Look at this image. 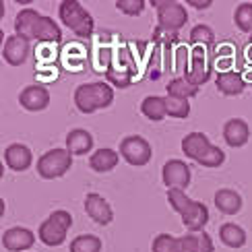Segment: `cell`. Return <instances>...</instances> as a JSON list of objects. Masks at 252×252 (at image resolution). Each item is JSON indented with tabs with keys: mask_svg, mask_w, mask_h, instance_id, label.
<instances>
[{
	"mask_svg": "<svg viewBox=\"0 0 252 252\" xmlns=\"http://www.w3.org/2000/svg\"><path fill=\"white\" fill-rule=\"evenodd\" d=\"M17 35L25 39H35L39 44H60L62 31L54 23V19L39 15L33 8H23L15 19Z\"/></svg>",
	"mask_w": 252,
	"mask_h": 252,
	"instance_id": "obj_1",
	"label": "cell"
},
{
	"mask_svg": "<svg viewBox=\"0 0 252 252\" xmlns=\"http://www.w3.org/2000/svg\"><path fill=\"white\" fill-rule=\"evenodd\" d=\"M167 201H170V205L176 209L178 213H180L182 223L186 225V229H190V232H194V234L203 232V227L209 221V209H207V205L188 198L186 192L178 190V188L167 190Z\"/></svg>",
	"mask_w": 252,
	"mask_h": 252,
	"instance_id": "obj_2",
	"label": "cell"
},
{
	"mask_svg": "<svg viewBox=\"0 0 252 252\" xmlns=\"http://www.w3.org/2000/svg\"><path fill=\"white\" fill-rule=\"evenodd\" d=\"M190 62L184 72V79L190 81L192 85L201 87L209 81L213 70V58H215V44H190Z\"/></svg>",
	"mask_w": 252,
	"mask_h": 252,
	"instance_id": "obj_3",
	"label": "cell"
},
{
	"mask_svg": "<svg viewBox=\"0 0 252 252\" xmlns=\"http://www.w3.org/2000/svg\"><path fill=\"white\" fill-rule=\"evenodd\" d=\"M114 101V91L108 83H85L75 91V106L83 114H93Z\"/></svg>",
	"mask_w": 252,
	"mask_h": 252,
	"instance_id": "obj_4",
	"label": "cell"
},
{
	"mask_svg": "<svg viewBox=\"0 0 252 252\" xmlns=\"http://www.w3.org/2000/svg\"><path fill=\"white\" fill-rule=\"evenodd\" d=\"M58 15L72 33L81 39H87L89 35H93V29H95V21L89 15V10L83 8L81 2L77 0H64L60 2V8H58Z\"/></svg>",
	"mask_w": 252,
	"mask_h": 252,
	"instance_id": "obj_5",
	"label": "cell"
},
{
	"mask_svg": "<svg viewBox=\"0 0 252 252\" xmlns=\"http://www.w3.org/2000/svg\"><path fill=\"white\" fill-rule=\"evenodd\" d=\"M70 225H72V217L68 211H54L39 225L37 236L46 246H60L66 240Z\"/></svg>",
	"mask_w": 252,
	"mask_h": 252,
	"instance_id": "obj_6",
	"label": "cell"
},
{
	"mask_svg": "<svg viewBox=\"0 0 252 252\" xmlns=\"http://www.w3.org/2000/svg\"><path fill=\"white\" fill-rule=\"evenodd\" d=\"M153 6L157 10V29H161L163 33H176L178 29H182L186 25L188 15L180 2L155 0Z\"/></svg>",
	"mask_w": 252,
	"mask_h": 252,
	"instance_id": "obj_7",
	"label": "cell"
},
{
	"mask_svg": "<svg viewBox=\"0 0 252 252\" xmlns=\"http://www.w3.org/2000/svg\"><path fill=\"white\" fill-rule=\"evenodd\" d=\"M72 165V153L68 149H52L46 151L37 159V172L46 180H54V178L64 176Z\"/></svg>",
	"mask_w": 252,
	"mask_h": 252,
	"instance_id": "obj_8",
	"label": "cell"
},
{
	"mask_svg": "<svg viewBox=\"0 0 252 252\" xmlns=\"http://www.w3.org/2000/svg\"><path fill=\"white\" fill-rule=\"evenodd\" d=\"M134 68H136V64H134V60H132V54L126 48H120L116 52V60L108 64L106 75H108V79L116 87L124 89V87H128L130 83H132L134 72H136Z\"/></svg>",
	"mask_w": 252,
	"mask_h": 252,
	"instance_id": "obj_9",
	"label": "cell"
},
{
	"mask_svg": "<svg viewBox=\"0 0 252 252\" xmlns=\"http://www.w3.org/2000/svg\"><path fill=\"white\" fill-rule=\"evenodd\" d=\"M120 155L130 165L141 167L151 161V145L147 143L143 136H136V134L126 136L120 143Z\"/></svg>",
	"mask_w": 252,
	"mask_h": 252,
	"instance_id": "obj_10",
	"label": "cell"
},
{
	"mask_svg": "<svg viewBox=\"0 0 252 252\" xmlns=\"http://www.w3.org/2000/svg\"><path fill=\"white\" fill-rule=\"evenodd\" d=\"M161 180L167 186V190H172V188L184 190V188L190 184V167H188L182 159H170L163 165Z\"/></svg>",
	"mask_w": 252,
	"mask_h": 252,
	"instance_id": "obj_11",
	"label": "cell"
},
{
	"mask_svg": "<svg viewBox=\"0 0 252 252\" xmlns=\"http://www.w3.org/2000/svg\"><path fill=\"white\" fill-rule=\"evenodd\" d=\"M85 211L93 221L99 223V225H108L114 219V211H112L110 203L97 192H89L85 196Z\"/></svg>",
	"mask_w": 252,
	"mask_h": 252,
	"instance_id": "obj_12",
	"label": "cell"
},
{
	"mask_svg": "<svg viewBox=\"0 0 252 252\" xmlns=\"http://www.w3.org/2000/svg\"><path fill=\"white\" fill-rule=\"evenodd\" d=\"M35 244V236L27 227H10L2 234V246L10 252L29 250Z\"/></svg>",
	"mask_w": 252,
	"mask_h": 252,
	"instance_id": "obj_13",
	"label": "cell"
},
{
	"mask_svg": "<svg viewBox=\"0 0 252 252\" xmlns=\"http://www.w3.org/2000/svg\"><path fill=\"white\" fill-rule=\"evenodd\" d=\"M2 56L10 66H21L29 56V39L21 37V35H10L4 41Z\"/></svg>",
	"mask_w": 252,
	"mask_h": 252,
	"instance_id": "obj_14",
	"label": "cell"
},
{
	"mask_svg": "<svg viewBox=\"0 0 252 252\" xmlns=\"http://www.w3.org/2000/svg\"><path fill=\"white\" fill-rule=\"evenodd\" d=\"M19 101H21V106H23L25 110H29V112H41V110L48 108L50 93H48L46 87H41V85H29V87H25L23 91H21Z\"/></svg>",
	"mask_w": 252,
	"mask_h": 252,
	"instance_id": "obj_15",
	"label": "cell"
},
{
	"mask_svg": "<svg viewBox=\"0 0 252 252\" xmlns=\"http://www.w3.org/2000/svg\"><path fill=\"white\" fill-rule=\"evenodd\" d=\"M211 149H213V145H211V141H209V136L203 134V132H190V134H186L182 139L184 155L190 157V159H194V161L203 159V157Z\"/></svg>",
	"mask_w": 252,
	"mask_h": 252,
	"instance_id": "obj_16",
	"label": "cell"
},
{
	"mask_svg": "<svg viewBox=\"0 0 252 252\" xmlns=\"http://www.w3.org/2000/svg\"><path fill=\"white\" fill-rule=\"evenodd\" d=\"M4 161L6 165L10 167V170L15 172H25L27 167L31 165V161H33V155H31L29 147L21 145V143H13L6 147L4 151Z\"/></svg>",
	"mask_w": 252,
	"mask_h": 252,
	"instance_id": "obj_17",
	"label": "cell"
},
{
	"mask_svg": "<svg viewBox=\"0 0 252 252\" xmlns=\"http://www.w3.org/2000/svg\"><path fill=\"white\" fill-rule=\"evenodd\" d=\"M215 83L223 95H240L246 87V77L238 70H225V72H217Z\"/></svg>",
	"mask_w": 252,
	"mask_h": 252,
	"instance_id": "obj_18",
	"label": "cell"
},
{
	"mask_svg": "<svg viewBox=\"0 0 252 252\" xmlns=\"http://www.w3.org/2000/svg\"><path fill=\"white\" fill-rule=\"evenodd\" d=\"M223 139L229 147H244L250 139V128L242 118H232L223 126Z\"/></svg>",
	"mask_w": 252,
	"mask_h": 252,
	"instance_id": "obj_19",
	"label": "cell"
},
{
	"mask_svg": "<svg viewBox=\"0 0 252 252\" xmlns=\"http://www.w3.org/2000/svg\"><path fill=\"white\" fill-rule=\"evenodd\" d=\"M87 48L83 44H66L64 50H62V64H64L68 70H81L83 66H85L87 62Z\"/></svg>",
	"mask_w": 252,
	"mask_h": 252,
	"instance_id": "obj_20",
	"label": "cell"
},
{
	"mask_svg": "<svg viewBox=\"0 0 252 252\" xmlns=\"http://www.w3.org/2000/svg\"><path fill=\"white\" fill-rule=\"evenodd\" d=\"M66 149L72 155H85L87 151L93 149V136L83 130V128H75L66 134Z\"/></svg>",
	"mask_w": 252,
	"mask_h": 252,
	"instance_id": "obj_21",
	"label": "cell"
},
{
	"mask_svg": "<svg viewBox=\"0 0 252 252\" xmlns=\"http://www.w3.org/2000/svg\"><path fill=\"white\" fill-rule=\"evenodd\" d=\"M215 207L225 215H234L242 209V198L232 188H221L215 192Z\"/></svg>",
	"mask_w": 252,
	"mask_h": 252,
	"instance_id": "obj_22",
	"label": "cell"
},
{
	"mask_svg": "<svg viewBox=\"0 0 252 252\" xmlns=\"http://www.w3.org/2000/svg\"><path fill=\"white\" fill-rule=\"evenodd\" d=\"M120 155L114 149H99L89 157V167L95 172H110L118 165Z\"/></svg>",
	"mask_w": 252,
	"mask_h": 252,
	"instance_id": "obj_23",
	"label": "cell"
},
{
	"mask_svg": "<svg viewBox=\"0 0 252 252\" xmlns=\"http://www.w3.org/2000/svg\"><path fill=\"white\" fill-rule=\"evenodd\" d=\"M141 112H143L149 120H153V122L163 120V118L167 116L165 97H159V95H149V97H145L143 103H141Z\"/></svg>",
	"mask_w": 252,
	"mask_h": 252,
	"instance_id": "obj_24",
	"label": "cell"
},
{
	"mask_svg": "<svg viewBox=\"0 0 252 252\" xmlns=\"http://www.w3.org/2000/svg\"><path fill=\"white\" fill-rule=\"evenodd\" d=\"M219 238L229 248H242L246 244V232L236 223H223L219 227Z\"/></svg>",
	"mask_w": 252,
	"mask_h": 252,
	"instance_id": "obj_25",
	"label": "cell"
},
{
	"mask_svg": "<svg viewBox=\"0 0 252 252\" xmlns=\"http://www.w3.org/2000/svg\"><path fill=\"white\" fill-rule=\"evenodd\" d=\"M165 91L167 95H174V97H182V99H190L198 93V87L192 85L190 81H186L184 77H178V79H172L170 83L165 85Z\"/></svg>",
	"mask_w": 252,
	"mask_h": 252,
	"instance_id": "obj_26",
	"label": "cell"
},
{
	"mask_svg": "<svg viewBox=\"0 0 252 252\" xmlns=\"http://www.w3.org/2000/svg\"><path fill=\"white\" fill-rule=\"evenodd\" d=\"M99 250H101V240L91 234L77 236L70 242V252H99Z\"/></svg>",
	"mask_w": 252,
	"mask_h": 252,
	"instance_id": "obj_27",
	"label": "cell"
},
{
	"mask_svg": "<svg viewBox=\"0 0 252 252\" xmlns=\"http://www.w3.org/2000/svg\"><path fill=\"white\" fill-rule=\"evenodd\" d=\"M234 21L240 31L244 33H252V2H242L238 4L236 13H234Z\"/></svg>",
	"mask_w": 252,
	"mask_h": 252,
	"instance_id": "obj_28",
	"label": "cell"
},
{
	"mask_svg": "<svg viewBox=\"0 0 252 252\" xmlns=\"http://www.w3.org/2000/svg\"><path fill=\"white\" fill-rule=\"evenodd\" d=\"M165 108H167V114L174 118H186L190 114V103H188V99H182V97L165 95Z\"/></svg>",
	"mask_w": 252,
	"mask_h": 252,
	"instance_id": "obj_29",
	"label": "cell"
},
{
	"mask_svg": "<svg viewBox=\"0 0 252 252\" xmlns=\"http://www.w3.org/2000/svg\"><path fill=\"white\" fill-rule=\"evenodd\" d=\"M190 44H215V33L211 27L196 25L190 31Z\"/></svg>",
	"mask_w": 252,
	"mask_h": 252,
	"instance_id": "obj_30",
	"label": "cell"
},
{
	"mask_svg": "<svg viewBox=\"0 0 252 252\" xmlns=\"http://www.w3.org/2000/svg\"><path fill=\"white\" fill-rule=\"evenodd\" d=\"M153 252H180L178 250V238L170 234H159L153 240Z\"/></svg>",
	"mask_w": 252,
	"mask_h": 252,
	"instance_id": "obj_31",
	"label": "cell"
},
{
	"mask_svg": "<svg viewBox=\"0 0 252 252\" xmlns=\"http://www.w3.org/2000/svg\"><path fill=\"white\" fill-rule=\"evenodd\" d=\"M116 8L120 10V13L128 15V17H136V15L143 13L145 2H143V0H118Z\"/></svg>",
	"mask_w": 252,
	"mask_h": 252,
	"instance_id": "obj_32",
	"label": "cell"
},
{
	"mask_svg": "<svg viewBox=\"0 0 252 252\" xmlns=\"http://www.w3.org/2000/svg\"><path fill=\"white\" fill-rule=\"evenodd\" d=\"M223 159H225V153L219 149V147L213 145V149L209 151V153L203 157V159H198L196 163H201V165H205V167H217V165L223 163Z\"/></svg>",
	"mask_w": 252,
	"mask_h": 252,
	"instance_id": "obj_33",
	"label": "cell"
},
{
	"mask_svg": "<svg viewBox=\"0 0 252 252\" xmlns=\"http://www.w3.org/2000/svg\"><path fill=\"white\" fill-rule=\"evenodd\" d=\"M198 252H215L211 238L205 232H198Z\"/></svg>",
	"mask_w": 252,
	"mask_h": 252,
	"instance_id": "obj_34",
	"label": "cell"
},
{
	"mask_svg": "<svg viewBox=\"0 0 252 252\" xmlns=\"http://www.w3.org/2000/svg\"><path fill=\"white\" fill-rule=\"evenodd\" d=\"M188 4L194 8H209L211 6V0H188Z\"/></svg>",
	"mask_w": 252,
	"mask_h": 252,
	"instance_id": "obj_35",
	"label": "cell"
},
{
	"mask_svg": "<svg viewBox=\"0 0 252 252\" xmlns=\"http://www.w3.org/2000/svg\"><path fill=\"white\" fill-rule=\"evenodd\" d=\"M244 54H246V60L250 62V64H252V44L246 48V52H244Z\"/></svg>",
	"mask_w": 252,
	"mask_h": 252,
	"instance_id": "obj_36",
	"label": "cell"
},
{
	"mask_svg": "<svg viewBox=\"0 0 252 252\" xmlns=\"http://www.w3.org/2000/svg\"><path fill=\"white\" fill-rule=\"evenodd\" d=\"M250 44H252V37H250Z\"/></svg>",
	"mask_w": 252,
	"mask_h": 252,
	"instance_id": "obj_37",
	"label": "cell"
}]
</instances>
